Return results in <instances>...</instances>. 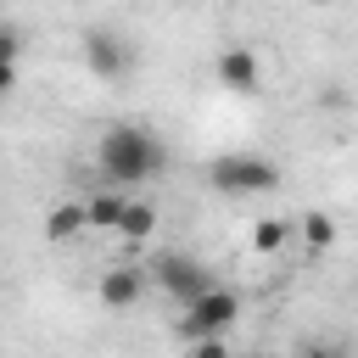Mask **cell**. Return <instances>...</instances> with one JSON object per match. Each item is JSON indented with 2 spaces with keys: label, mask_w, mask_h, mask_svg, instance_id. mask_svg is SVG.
Listing matches in <instances>:
<instances>
[{
  "label": "cell",
  "mask_w": 358,
  "mask_h": 358,
  "mask_svg": "<svg viewBox=\"0 0 358 358\" xmlns=\"http://www.w3.org/2000/svg\"><path fill=\"white\" fill-rule=\"evenodd\" d=\"M151 229H157V207L129 196V207H123V218H117V235H123V241H145Z\"/></svg>",
  "instance_id": "10"
},
{
  "label": "cell",
  "mask_w": 358,
  "mask_h": 358,
  "mask_svg": "<svg viewBox=\"0 0 358 358\" xmlns=\"http://www.w3.org/2000/svg\"><path fill=\"white\" fill-rule=\"evenodd\" d=\"M296 229H302L308 252H324V246L336 241V218H330V213H319V207H313V213H302V218H296Z\"/></svg>",
  "instance_id": "11"
},
{
  "label": "cell",
  "mask_w": 358,
  "mask_h": 358,
  "mask_svg": "<svg viewBox=\"0 0 358 358\" xmlns=\"http://www.w3.org/2000/svg\"><path fill=\"white\" fill-rule=\"evenodd\" d=\"M84 67L95 73V78H123L129 67H134V45L117 34V28H84Z\"/></svg>",
  "instance_id": "4"
},
{
  "label": "cell",
  "mask_w": 358,
  "mask_h": 358,
  "mask_svg": "<svg viewBox=\"0 0 358 358\" xmlns=\"http://www.w3.org/2000/svg\"><path fill=\"white\" fill-rule=\"evenodd\" d=\"M17 90V62H0V95Z\"/></svg>",
  "instance_id": "16"
},
{
  "label": "cell",
  "mask_w": 358,
  "mask_h": 358,
  "mask_svg": "<svg viewBox=\"0 0 358 358\" xmlns=\"http://www.w3.org/2000/svg\"><path fill=\"white\" fill-rule=\"evenodd\" d=\"M151 280H157V285H162V291H168L179 308H185V302H196L201 291H213V274H207L196 257H185V252L157 257V263H151Z\"/></svg>",
  "instance_id": "5"
},
{
  "label": "cell",
  "mask_w": 358,
  "mask_h": 358,
  "mask_svg": "<svg viewBox=\"0 0 358 358\" xmlns=\"http://www.w3.org/2000/svg\"><path fill=\"white\" fill-rule=\"evenodd\" d=\"M213 73H218V84L229 95H257V84H263V62H257L252 45H224L218 62H213Z\"/></svg>",
  "instance_id": "6"
},
{
  "label": "cell",
  "mask_w": 358,
  "mask_h": 358,
  "mask_svg": "<svg viewBox=\"0 0 358 358\" xmlns=\"http://www.w3.org/2000/svg\"><path fill=\"white\" fill-rule=\"evenodd\" d=\"M17 56H22V34L11 22H0V62H17Z\"/></svg>",
  "instance_id": "14"
},
{
  "label": "cell",
  "mask_w": 358,
  "mask_h": 358,
  "mask_svg": "<svg viewBox=\"0 0 358 358\" xmlns=\"http://www.w3.org/2000/svg\"><path fill=\"white\" fill-rule=\"evenodd\" d=\"M296 358H352V352H347L341 341H308V347H302Z\"/></svg>",
  "instance_id": "15"
},
{
  "label": "cell",
  "mask_w": 358,
  "mask_h": 358,
  "mask_svg": "<svg viewBox=\"0 0 358 358\" xmlns=\"http://www.w3.org/2000/svg\"><path fill=\"white\" fill-rule=\"evenodd\" d=\"M162 162H168L162 140H157L151 129H140V123H112V129L101 134V145H95V168H101V179L117 185V190L157 179Z\"/></svg>",
  "instance_id": "1"
},
{
  "label": "cell",
  "mask_w": 358,
  "mask_h": 358,
  "mask_svg": "<svg viewBox=\"0 0 358 358\" xmlns=\"http://www.w3.org/2000/svg\"><path fill=\"white\" fill-rule=\"evenodd\" d=\"M235 319H241V296H235L229 285H213V291H201L196 302H185V313H179V336H185V341L229 336Z\"/></svg>",
  "instance_id": "3"
},
{
  "label": "cell",
  "mask_w": 358,
  "mask_h": 358,
  "mask_svg": "<svg viewBox=\"0 0 358 358\" xmlns=\"http://www.w3.org/2000/svg\"><path fill=\"white\" fill-rule=\"evenodd\" d=\"M313 6H330V0H313Z\"/></svg>",
  "instance_id": "17"
},
{
  "label": "cell",
  "mask_w": 358,
  "mask_h": 358,
  "mask_svg": "<svg viewBox=\"0 0 358 358\" xmlns=\"http://www.w3.org/2000/svg\"><path fill=\"white\" fill-rule=\"evenodd\" d=\"M123 207H129V196H123L117 185H106V190H90V201H84V218H90V229H117Z\"/></svg>",
  "instance_id": "9"
},
{
  "label": "cell",
  "mask_w": 358,
  "mask_h": 358,
  "mask_svg": "<svg viewBox=\"0 0 358 358\" xmlns=\"http://www.w3.org/2000/svg\"><path fill=\"white\" fill-rule=\"evenodd\" d=\"M90 229V218H84V201H62V207H50L45 213V241L50 246H67V241H78Z\"/></svg>",
  "instance_id": "8"
},
{
  "label": "cell",
  "mask_w": 358,
  "mask_h": 358,
  "mask_svg": "<svg viewBox=\"0 0 358 358\" xmlns=\"http://www.w3.org/2000/svg\"><path fill=\"white\" fill-rule=\"evenodd\" d=\"M291 241V224L285 218H257L252 224V252H280Z\"/></svg>",
  "instance_id": "12"
},
{
  "label": "cell",
  "mask_w": 358,
  "mask_h": 358,
  "mask_svg": "<svg viewBox=\"0 0 358 358\" xmlns=\"http://www.w3.org/2000/svg\"><path fill=\"white\" fill-rule=\"evenodd\" d=\"M145 280H151L145 268H134V263H112V268L101 274L95 291H101V302H106L112 313H123V308H134V302L145 296Z\"/></svg>",
  "instance_id": "7"
},
{
  "label": "cell",
  "mask_w": 358,
  "mask_h": 358,
  "mask_svg": "<svg viewBox=\"0 0 358 358\" xmlns=\"http://www.w3.org/2000/svg\"><path fill=\"white\" fill-rule=\"evenodd\" d=\"M185 358H235L224 336H201V341H185Z\"/></svg>",
  "instance_id": "13"
},
{
  "label": "cell",
  "mask_w": 358,
  "mask_h": 358,
  "mask_svg": "<svg viewBox=\"0 0 358 358\" xmlns=\"http://www.w3.org/2000/svg\"><path fill=\"white\" fill-rule=\"evenodd\" d=\"M207 179L224 196H263V190L280 185V168L268 157H257V151H224V157L207 162Z\"/></svg>",
  "instance_id": "2"
}]
</instances>
